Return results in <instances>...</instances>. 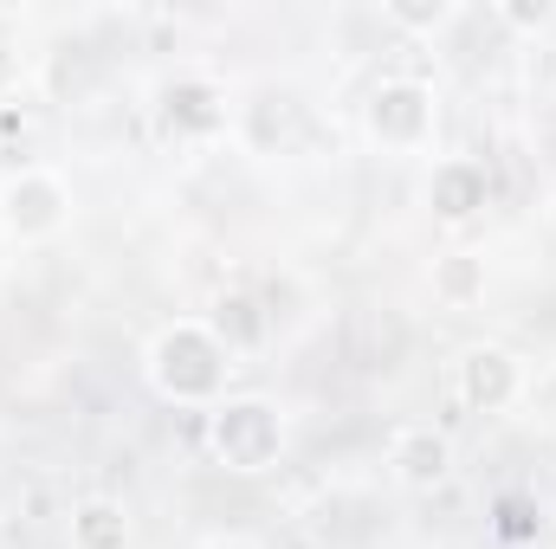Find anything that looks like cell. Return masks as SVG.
Returning <instances> with one entry per match:
<instances>
[{
  "label": "cell",
  "mask_w": 556,
  "mask_h": 549,
  "mask_svg": "<svg viewBox=\"0 0 556 549\" xmlns=\"http://www.w3.org/2000/svg\"><path fill=\"white\" fill-rule=\"evenodd\" d=\"M433 207H440L446 220H466L472 207H485V175H479L472 162H446V168H433Z\"/></svg>",
  "instance_id": "obj_8"
},
{
  "label": "cell",
  "mask_w": 556,
  "mask_h": 549,
  "mask_svg": "<svg viewBox=\"0 0 556 549\" xmlns=\"http://www.w3.org/2000/svg\"><path fill=\"white\" fill-rule=\"evenodd\" d=\"M459 395L485 413L505 408V401L518 395V362H511L505 349H466V356H459Z\"/></svg>",
  "instance_id": "obj_5"
},
{
  "label": "cell",
  "mask_w": 556,
  "mask_h": 549,
  "mask_svg": "<svg viewBox=\"0 0 556 549\" xmlns=\"http://www.w3.org/2000/svg\"><path fill=\"white\" fill-rule=\"evenodd\" d=\"M124 544H130V518H124V505L91 498V505L72 511V549H124Z\"/></svg>",
  "instance_id": "obj_7"
},
{
  "label": "cell",
  "mask_w": 556,
  "mask_h": 549,
  "mask_svg": "<svg viewBox=\"0 0 556 549\" xmlns=\"http://www.w3.org/2000/svg\"><path fill=\"white\" fill-rule=\"evenodd\" d=\"M65 220H72V194H65V181L46 175V168H20V175L0 188V227H7L13 240H52Z\"/></svg>",
  "instance_id": "obj_2"
},
{
  "label": "cell",
  "mask_w": 556,
  "mask_h": 549,
  "mask_svg": "<svg viewBox=\"0 0 556 549\" xmlns=\"http://www.w3.org/2000/svg\"><path fill=\"white\" fill-rule=\"evenodd\" d=\"M278 439H285V426H278V413L266 408V401H233V408L214 413V452H220L233 472L273 465Z\"/></svg>",
  "instance_id": "obj_3"
},
{
  "label": "cell",
  "mask_w": 556,
  "mask_h": 549,
  "mask_svg": "<svg viewBox=\"0 0 556 549\" xmlns=\"http://www.w3.org/2000/svg\"><path fill=\"white\" fill-rule=\"evenodd\" d=\"M227 343L214 336V323H175L155 336L149 349V375L168 401H207L220 382H227Z\"/></svg>",
  "instance_id": "obj_1"
},
{
  "label": "cell",
  "mask_w": 556,
  "mask_h": 549,
  "mask_svg": "<svg viewBox=\"0 0 556 549\" xmlns=\"http://www.w3.org/2000/svg\"><path fill=\"white\" fill-rule=\"evenodd\" d=\"M207 549H260V544H247V537H214Z\"/></svg>",
  "instance_id": "obj_9"
},
{
  "label": "cell",
  "mask_w": 556,
  "mask_h": 549,
  "mask_svg": "<svg viewBox=\"0 0 556 549\" xmlns=\"http://www.w3.org/2000/svg\"><path fill=\"white\" fill-rule=\"evenodd\" d=\"M369 130L389 142V149H420L427 130H433V98L408 85V78H389V85H376V98H369Z\"/></svg>",
  "instance_id": "obj_4"
},
{
  "label": "cell",
  "mask_w": 556,
  "mask_h": 549,
  "mask_svg": "<svg viewBox=\"0 0 556 549\" xmlns=\"http://www.w3.org/2000/svg\"><path fill=\"white\" fill-rule=\"evenodd\" d=\"M389 465H395L402 485H440L446 465H453V452H446V439H440L433 426H402V433L389 439Z\"/></svg>",
  "instance_id": "obj_6"
}]
</instances>
